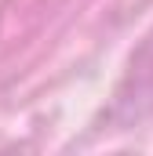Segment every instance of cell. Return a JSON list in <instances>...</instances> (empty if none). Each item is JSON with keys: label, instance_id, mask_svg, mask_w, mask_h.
<instances>
[]
</instances>
